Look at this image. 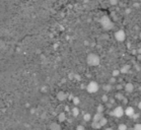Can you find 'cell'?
<instances>
[{
	"mask_svg": "<svg viewBox=\"0 0 141 130\" xmlns=\"http://www.w3.org/2000/svg\"><path fill=\"white\" fill-rule=\"evenodd\" d=\"M100 61H101L100 57L95 53H90L86 57V62H87V64L90 65V66H97L100 64Z\"/></svg>",
	"mask_w": 141,
	"mask_h": 130,
	"instance_id": "cell-1",
	"label": "cell"
},
{
	"mask_svg": "<svg viewBox=\"0 0 141 130\" xmlns=\"http://www.w3.org/2000/svg\"><path fill=\"white\" fill-rule=\"evenodd\" d=\"M101 23H102V26H103V29H107V31L111 29V28L114 27L113 22H112V20H111V19H110L109 16H103V17L101 19Z\"/></svg>",
	"mask_w": 141,
	"mask_h": 130,
	"instance_id": "cell-2",
	"label": "cell"
},
{
	"mask_svg": "<svg viewBox=\"0 0 141 130\" xmlns=\"http://www.w3.org/2000/svg\"><path fill=\"white\" fill-rule=\"evenodd\" d=\"M86 91L89 93H94L99 91V84L96 81H89L87 86H86Z\"/></svg>",
	"mask_w": 141,
	"mask_h": 130,
	"instance_id": "cell-3",
	"label": "cell"
},
{
	"mask_svg": "<svg viewBox=\"0 0 141 130\" xmlns=\"http://www.w3.org/2000/svg\"><path fill=\"white\" fill-rule=\"evenodd\" d=\"M124 114H125L124 113V109L121 106H118V107L114 108V110L111 113V115H113L114 117H116V118H121V117H123Z\"/></svg>",
	"mask_w": 141,
	"mask_h": 130,
	"instance_id": "cell-4",
	"label": "cell"
},
{
	"mask_svg": "<svg viewBox=\"0 0 141 130\" xmlns=\"http://www.w3.org/2000/svg\"><path fill=\"white\" fill-rule=\"evenodd\" d=\"M115 39L118 41V42H123L125 39H126V34L123 29H119L115 33Z\"/></svg>",
	"mask_w": 141,
	"mask_h": 130,
	"instance_id": "cell-5",
	"label": "cell"
},
{
	"mask_svg": "<svg viewBox=\"0 0 141 130\" xmlns=\"http://www.w3.org/2000/svg\"><path fill=\"white\" fill-rule=\"evenodd\" d=\"M124 113H125V115H127L128 117H132V118H133V116L135 115L134 108H132V107H129V106L126 108V110H124Z\"/></svg>",
	"mask_w": 141,
	"mask_h": 130,
	"instance_id": "cell-6",
	"label": "cell"
},
{
	"mask_svg": "<svg viewBox=\"0 0 141 130\" xmlns=\"http://www.w3.org/2000/svg\"><path fill=\"white\" fill-rule=\"evenodd\" d=\"M49 128H50V130H62L61 129L60 124H59V123H57V122H52V123L50 124Z\"/></svg>",
	"mask_w": 141,
	"mask_h": 130,
	"instance_id": "cell-7",
	"label": "cell"
},
{
	"mask_svg": "<svg viewBox=\"0 0 141 130\" xmlns=\"http://www.w3.org/2000/svg\"><path fill=\"white\" fill-rule=\"evenodd\" d=\"M125 91H126L127 93H132V92L134 91V85H133V84L128 82V84H125Z\"/></svg>",
	"mask_w": 141,
	"mask_h": 130,
	"instance_id": "cell-8",
	"label": "cell"
},
{
	"mask_svg": "<svg viewBox=\"0 0 141 130\" xmlns=\"http://www.w3.org/2000/svg\"><path fill=\"white\" fill-rule=\"evenodd\" d=\"M103 118V113H95L94 116V122H100Z\"/></svg>",
	"mask_w": 141,
	"mask_h": 130,
	"instance_id": "cell-9",
	"label": "cell"
},
{
	"mask_svg": "<svg viewBox=\"0 0 141 130\" xmlns=\"http://www.w3.org/2000/svg\"><path fill=\"white\" fill-rule=\"evenodd\" d=\"M66 98H67V94L64 92H59V93H57V99L59 101H64Z\"/></svg>",
	"mask_w": 141,
	"mask_h": 130,
	"instance_id": "cell-10",
	"label": "cell"
},
{
	"mask_svg": "<svg viewBox=\"0 0 141 130\" xmlns=\"http://www.w3.org/2000/svg\"><path fill=\"white\" fill-rule=\"evenodd\" d=\"M65 119H66V114L65 113H60L59 115H58V121L59 122H64L65 121Z\"/></svg>",
	"mask_w": 141,
	"mask_h": 130,
	"instance_id": "cell-11",
	"label": "cell"
},
{
	"mask_svg": "<svg viewBox=\"0 0 141 130\" xmlns=\"http://www.w3.org/2000/svg\"><path fill=\"white\" fill-rule=\"evenodd\" d=\"M91 127L94 128V129H101L102 128V126H101V124H100V122H93L91 123Z\"/></svg>",
	"mask_w": 141,
	"mask_h": 130,
	"instance_id": "cell-12",
	"label": "cell"
},
{
	"mask_svg": "<svg viewBox=\"0 0 141 130\" xmlns=\"http://www.w3.org/2000/svg\"><path fill=\"white\" fill-rule=\"evenodd\" d=\"M71 113H72V115L76 117V116H78V114H79V109L77 108V107H73L72 108V110H71Z\"/></svg>",
	"mask_w": 141,
	"mask_h": 130,
	"instance_id": "cell-13",
	"label": "cell"
},
{
	"mask_svg": "<svg viewBox=\"0 0 141 130\" xmlns=\"http://www.w3.org/2000/svg\"><path fill=\"white\" fill-rule=\"evenodd\" d=\"M118 129L119 130H127L128 129V127H127V125L126 124H120L119 126H118Z\"/></svg>",
	"mask_w": 141,
	"mask_h": 130,
	"instance_id": "cell-14",
	"label": "cell"
},
{
	"mask_svg": "<svg viewBox=\"0 0 141 130\" xmlns=\"http://www.w3.org/2000/svg\"><path fill=\"white\" fill-rule=\"evenodd\" d=\"M96 113H103V105H99L96 108Z\"/></svg>",
	"mask_w": 141,
	"mask_h": 130,
	"instance_id": "cell-15",
	"label": "cell"
},
{
	"mask_svg": "<svg viewBox=\"0 0 141 130\" xmlns=\"http://www.w3.org/2000/svg\"><path fill=\"white\" fill-rule=\"evenodd\" d=\"M107 123H108V120H107V118H105V117H103L102 120L100 121V124H101V126H102V127L105 126V125H107Z\"/></svg>",
	"mask_w": 141,
	"mask_h": 130,
	"instance_id": "cell-16",
	"label": "cell"
},
{
	"mask_svg": "<svg viewBox=\"0 0 141 130\" xmlns=\"http://www.w3.org/2000/svg\"><path fill=\"white\" fill-rule=\"evenodd\" d=\"M91 119V116H90V114H84V116H83V120L84 121H89Z\"/></svg>",
	"mask_w": 141,
	"mask_h": 130,
	"instance_id": "cell-17",
	"label": "cell"
},
{
	"mask_svg": "<svg viewBox=\"0 0 141 130\" xmlns=\"http://www.w3.org/2000/svg\"><path fill=\"white\" fill-rule=\"evenodd\" d=\"M128 69H129V66H128V65H125L124 67H122V68L120 69V72H121V73H124V72H126Z\"/></svg>",
	"mask_w": 141,
	"mask_h": 130,
	"instance_id": "cell-18",
	"label": "cell"
},
{
	"mask_svg": "<svg viewBox=\"0 0 141 130\" xmlns=\"http://www.w3.org/2000/svg\"><path fill=\"white\" fill-rule=\"evenodd\" d=\"M134 130H141V123H136L135 125H134Z\"/></svg>",
	"mask_w": 141,
	"mask_h": 130,
	"instance_id": "cell-19",
	"label": "cell"
},
{
	"mask_svg": "<svg viewBox=\"0 0 141 130\" xmlns=\"http://www.w3.org/2000/svg\"><path fill=\"white\" fill-rule=\"evenodd\" d=\"M120 73H121V72H120V69H116V70H114V71H113V77L118 76Z\"/></svg>",
	"mask_w": 141,
	"mask_h": 130,
	"instance_id": "cell-20",
	"label": "cell"
},
{
	"mask_svg": "<svg viewBox=\"0 0 141 130\" xmlns=\"http://www.w3.org/2000/svg\"><path fill=\"white\" fill-rule=\"evenodd\" d=\"M79 102H80V101H79V98H78V97H74V98H73V103H74L75 107H76V105L79 104Z\"/></svg>",
	"mask_w": 141,
	"mask_h": 130,
	"instance_id": "cell-21",
	"label": "cell"
},
{
	"mask_svg": "<svg viewBox=\"0 0 141 130\" xmlns=\"http://www.w3.org/2000/svg\"><path fill=\"white\" fill-rule=\"evenodd\" d=\"M116 97H117V99H118V100H122L123 101V99H124V96H123L122 93H117V94H116Z\"/></svg>",
	"mask_w": 141,
	"mask_h": 130,
	"instance_id": "cell-22",
	"label": "cell"
},
{
	"mask_svg": "<svg viewBox=\"0 0 141 130\" xmlns=\"http://www.w3.org/2000/svg\"><path fill=\"white\" fill-rule=\"evenodd\" d=\"M76 130H85V128L82 125H78V126L76 127Z\"/></svg>",
	"mask_w": 141,
	"mask_h": 130,
	"instance_id": "cell-23",
	"label": "cell"
},
{
	"mask_svg": "<svg viewBox=\"0 0 141 130\" xmlns=\"http://www.w3.org/2000/svg\"><path fill=\"white\" fill-rule=\"evenodd\" d=\"M102 100H103V102L106 103V102H108V100H109V99H108V97H107V96L105 94V96H103V98H102Z\"/></svg>",
	"mask_w": 141,
	"mask_h": 130,
	"instance_id": "cell-24",
	"label": "cell"
},
{
	"mask_svg": "<svg viewBox=\"0 0 141 130\" xmlns=\"http://www.w3.org/2000/svg\"><path fill=\"white\" fill-rule=\"evenodd\" d=\"M110 3H111L112 5H115V4H117V3H118V1H115V0H114V1H110Z\"/></svg>",
	"mask_w": 141,
	"mask_h": 130,
	"instance_id": "cell-25",
	"label": "cell"
},
{
	"mask_svg": "<svg viewBox=\"0 0 141 130\" xmlns=\"http://www.w3.org/2000/svg\"><path fill=\"white\" fill-rule=\"evenodd\" d=\"M138 108H139V109L141 110V101H140L139 103H138Z\"/></svg>",
	"mask_w": 141,
	"mask_h": 130,
	"instance_id": "cell-26",
	"label": "cell"
},
{
	"mask_svg": "<svg viewBox=\"0 0 141 130\" xmlns=\"http://www.w3.org/2000/svg\"><path fill=\"white\" fill-rule=\"evenodd\" d=\"M138 54H139V55H141V48H139V49H138Z\"/></svg>",
	"mask_w": 141,
	"mask_h": 130,
	"instance_id": "cell-27",
	"label": "cell"
},
{
	"mask_svg": "<svg viewBox=\"0 0 141 130\" xmlns=\"http://www.w3.org/2000/svg\"><path fill=\"white\" fill-rule=\"evenodd\" d=\"M105 130H113V128L112 127H108V128H106Z\"/></svg>",
	"mask_w": 141,
	"mask_h": 130,
	"instance_id": "cell-28",
	"label": "cell"
},
{
	"mask_svg": "<svg viewBox=\"0 0 141 130\" xmlns=\"http://www.w3.org/2000/svg\"><path fill=\"white\" fill-rule=\"evenodd\" d=\"M138 59H139V60H141V55H138Z\"/></svg>",
	"mask_w": 141,
	"mask_h": 130,
	"instance_id": "cell-29",
	"label": "cell"
},
{
	"mask_svg": "<svg viewBox=\"0 0 141 130\" xmlns=\"http://www.w3.org/2000/svg\"><path fill=\"white\" fill-rule=\"evenodd\" d=\"M139 37H140V39H141V31H140V34H139Z\"/></svg>",
	"mask_w": 141,
	"mask_h": 130,
	"instance_id": "cell-30",
	"label": "cell"
}]
</instances>
